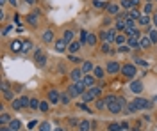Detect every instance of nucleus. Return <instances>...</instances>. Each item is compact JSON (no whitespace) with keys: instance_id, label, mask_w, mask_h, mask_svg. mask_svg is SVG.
Listing matches in <instances>:
<instances>
[{"instance_id":"f257e3e1","label":"nucleus","mask_w":157,"mask_h":131,"mask_svg":"<svg viewBox=\"0 0 157 131\" xmlns=\"http://www.w3.org/2000/svg\"><path fill=\"white\" fill-rule=\"evenodd\" d=\"M86 91H88V87L84 85V82H75V83H72V85L68 87L66 92L70 94L72 97H77V96H82Z\"/></svg>"},{"instance_id":"f03ea898","label":"nucleus","mask_w":157,"mask_h":131,"mask_svg":"<svg viewBox=\"0 0 157 131\" xmlns=\"http://www.w3.org/2000/svg\"><path fill=\"white\" fill-rule=\"evenodd\" d=\"M121 75L125 76V78H134V76L137 75L136 66H134V64H125V66H121Z\"/></svg>"},{"instance_id":"7ed1b4c3","label":"nucleus","mask_w":157,"mask_h":131,"mask_svg":"<svg viewBox=\"0 0 157 131\" xmlns=\"http://www.w3.org/2000/svg\"><path fill=\"white\" fill-rule=\"evenodd\" d=\"M116 28H109V30H104L102 34H100V37H102V41L104 43H113L114 39H116Z\"/></svg>"},{"instance_id":"20e7f679","label":"nucleus","mask_w":157,"mask_h":131,"mask_svg":"<svg viewBox=\"0 0 157 131\" xmlns=\"http://www.w3.org/2000/svg\"><path fill=\"white\" fill-rule=\"evenodd\" d=\"M132 105L136 106L137 110H146V108L152 106V103H150L148 99H145V97H136V99L132 101Z\"/></svg>"},{"instance_id":"39448f33","label":"nucleus","mask_w":157,"mask_h":131,"mask_svg":"<svg viewBox=\"0 0 157 131\" xmlns=\"http://www.w3.org/2000/svg\"><path fill=\"white\" fill-rule=\"evenodd\" d=\"M129 89H130L134 94H141V91L145 89V85H143V82H141V80H132V82H130V85H129Z\"/></svg>"},{"instance_id":"423d86ee","label":"nucleus","mask_w":157,"mask_h":131,"mask_svg":"<svg viewBox=\"0 0 157 131\" xmlns=\"http://www.w3.org/2000/svg\"><path fill=\"white\" fill-rule=\"evenodd\" d=\"M107 73H109V75H116V73H121V66L118 64L116 60H111V62L107 64Z\"/></svg>"},{"instance_id":"0eeeda50","label":"nucleus","mask_w":157,"mask_h":131,"mask_svg":"<svg viewBox=\"0 0 157 131\" xmlns=\"http://www.w3.org/2000/svg\"><path fill=\"white\" fill-rule=\"evenodd\" d=\"M48 103L50 105H56V103H61V94L56 91V89H52V91H48Z\"/></svg>"},{"instance_id":"6e6552de","label":"nucleus","mask_w":157,"mask_h":131,"mask_svg":"<svg viewBox=\"0 0 157 131\" xmlns=\"http://www.w3.org/2000/svg\"><path fill=\"white\" fill-rule=\"evenodd\" d=\"M107 110H109L111 113H118V112L123 110V106L118 103V99H116V101H113V103H107Z\"/></svg>"},{"instance_id":"1a4fd4ad","label":"nucleus","mask_w":157,"mask_h":131,"mask_svg":"<svg viewBox=\"0 0 157 131\" xmlns=\"http://www.w3.org/2000/svg\"><path fill=\"white\" fill-rule=\"evenodd\" d=\"M34 60H36V64H38V66H41V67H43V66H46V55H45L43 52H39V50L36 52Z\"/></svg>"},{"instance_id":"9d476101","label":"nucleus","mask_w":157,"mask_h":131,"mask_svg":"<svg viewBox=\"0 0 157 131\" xmlns=\"http://www.w3.org/2000/svg\"><path fill=\"white\" fill-rule=\"evenodd\" d=\"M70 78L73 80V83H75V82H82V78H84L82 69H73V71L70 73Z\"/></svg>"},{"instance_id":"9b49d317","label":"nucleus","mask_w":157,"mask_h":131,"mask_svg":"<svg viewBox=\"0 0 157 131\" xmlns=\"http://www.w3.org/2000/svg\"><path fill=\"white\" fill-rule=\"evenodd\" d=\"M139 41H141V37H127V46L129 48H141Z\"/></svg>"},{"instance_id":"f8f14e48","label":"nucleus","mask_w":157,"mask_h":131,"mask_svg":"<svg viewBox=\"0 0 157 131\" xmlns=\"http://www.w3.org/2000/svg\"><path fill=\"white\" fill-rule=\"evenodd\" d=\"M82 82H84V85H86L88 89L95 87V76H91V75H84V78H82Z\"/></svg>"},{"instance_id":"ddd939ff","label":"nucleus","mask_w":157,"mask_h":131,"mask_svg":"<svg viewBox=\"0 0 157 131\" xmlns=\"http://www.w3.org/2000/svg\"><path fill=\"white\" fill-rule=\"evenodd\" d=\"M66 48H68V43H66L64 39H59V41H56V50H57L59 53L66 52Z\"/></svg>"},{"instance_id":"4468645a","label":"nucleus","mask_w":157,"mask_h":131,"mask_svg":"<svg viewBox=\"0 0 157 131\" xmlns=\"http://www.w3.org/2000/svg\"><path fill=\"white\" fill-rule=\"evenodd\" d=\"M139 44H141V48H143V50H146V48H150L154 43L150 41V37H148V36H143V37H141V41H139Z\"/></svg>"},{"instance_id":"2eb2a0df","label":"nucleus","mask_w":157,"mask_h":131,"mask_svg":"<svg viewBox=\"0 0 157 131\" xmlns=\"http://www.w3.org/2000/svg\"><path fill=\"white\" fill-rule=\"evenodd\" d=\"M80 69H82V73H84V75H88V73H91V71L95 69V66H93L91 62H88V60H86V62H82V67H80Z\"/></svg>"},{"instance_id":"dca6fc26","label":"nucleus","mask_w":157,"mask_h":131,"mask_svg":"<svg viewBox=\"0 0 157 131\" xmlns=\"http://www.w3.org/2000/svg\"><path fill=\"white\" fill-rule=\"evenodd\" d=\"M80 46H82V43H80V41H73V43H70V44H68V50H70V53H75V52L80 50Z\"/></svg>"},{"instance_id":"f3484780","label":"nucleus","mask_w":157,"mask_h":131,"mask_svg":"<svg viewBox=\"0 0 157 131\" xmlns=\"http://www.w3.org/2000/svg\"><path fill=\"white\" fill-rule=\"evenodd\" d=\"M105 11H107L109 14H120V7H118L116 4H107Z\"/></svg>"},{"instance_id":"a211bd4d","label":"nucleus","mask_w":157,"mask_h":131,"mask_svg":"<svg viewBox=\"0 0 157 131\" xmlns=\"http://www.w3.org/2000/svg\"><path fill=\"white\" fill-rule=\"evenodd\" d=\"M21 48H23V43L21 41H13L11 43V52L18 53V52H21Z\"/></svg>"},{"instance_id":"6ab92c4d","label":"nucleus","mask_w":157,"mask_h":131,"mask_svg":"<svg viewBox=\"0 0 157 131\" xmlns=\"http://www.w3.org/2000/svg\"><path fill=\"white\" fill-rule=\"evenodd\" d=\"M11 121H13V117H11L9 113H2V115H0V124H2V126H5V124L9 126Z\"/></svg>"},{"instance_id":"aec40b11","label":"nucleus","mask_w":157,"mask_h":131,"mask_svg":"<svg viewBox=\"0 0 157 131\" xmlns=\"http://www.w3.org/2000/svg\"><path fill=\"white\" fill-rule=\"evenodd\" d=\"M43 41H45V43H52V41H54V32H52L50 28L43 32Z\"/></svg>"},{"instance_id":"412c9836","label":"nucleus","mask_w":157,"mask_h":131,"mask_svg":"<svg viewBox=\"0 0 157 131\" xmlns=\"http://www.w3.org/2000/svg\"><path fill=\"white\" fill-rule=\"evenodd\" d=\"M89 128H91V122H89L88 119L80 121V124H78V131H89Z\"/></svg>"},{"instance_id":"4be33fe9","label":"nucleus","mask_w":157,"mask_h":131,"mask_svg":"<svg viewBox=\"0 0 157 131\" xmlns=\"http://www.w3.org/2000/svg\"><path fill=\"white\" fill-rule=\"evenodd\" d=\"M27 23H29V25H32V27H36V25H38V13L29 14V16H27Z\"/></svg>"},{"instance_id":"5701e85b","label":"nucleus","mask_w":157,"mask_h":131,"mask_svg":"<svg viewBox=\"0 0 157 131\" xmlns=\"http://www.w3.org/2000/svg\"><path fill=\"white\" fill-rule=\"evenodd\" d=\"M93 99H95V96L89 92V91H86V92L82 94V103H91Z\"/></svg>"},{"instance_id":"b1692460","label":"nucleus","mask_w":157,"mask_h":131,"mask_svg":"<svg viewBox=\"0 0 157 131\" xmlns=\"http://www.w3.org/2000/svg\"><path fill=\"white\" fill-rule=\"evenodd\" d=\"M62 39L70 44V43H73V32L72 30H64V34H62Z\"/></svg>"},{"instance_id":"393cba45","label":"nucleus","mask_w":157,"mask_h":131,"mask_svg":"<svg viewBox=\"0 0 157 131\" xmlns=\"http://www.w3.org/2000/svg\"><path fill=\"white\" fill-rule=\"evenodd\" d=\"M150 21H152V18H150L148 14H145V16H141V18H139L137 23H139L141 27H146V25H150Z\"/></svg>"},{"instance_id":"a878e982","label":"nucleus","mask_w":157,"mask_h":131,"mask_svg":"<svg viewBox=\"0 0 157 131\" xmlns=\"http://www.w3.org/2000/svg\"><path fill=\"white\" fill-rule=\"evenodd\" d=\"M93 76H95V78H98V80H100V78H104V76H105V73H104V69H102V67H100V66H97V67H95V69H93Z\"/></svg>"},{"instance_id":"bb28decb","label":"nucleus","mask_w":157,"mask_h":131,"mask_svg":"<svg viewBox=\"0 0 157 131\" xmlns=\"http://www.w3.org/2000/svg\"><path fill=\"white\" fill-rule=\"evenodd\" d=\"M129 16H130V19H134V21H139V18H141V13H139V11H137V9H130V11H129Z\"/></svg>"},{"instance_id":"cd10ccee","label":"nucleus","mask_w":157,"mask_h":131,"mask_svg":"<svg viewBox=\"0 0 157 131\" xmlns=\"http://www.w3.org/2000/svg\"><path fill=\"white\" fill-rule=\"evenodd\" d=\"M93 7L95 9H105L107 7V2H104V0H93Z\"/></svg>"},{"instance_id":"c85d7f7f","label":"nucleus","mask_w":157,"mask_h":131,"mask_svg":"<svg viewBox=\"0 0 157 131\" xmlns=\"http://www.w3.org/2000/svg\"><path fill=\"white\" fill-rule=\"evenodd\" d=\"M116 30H121V32H125V28H127V23H125V19H116V27H114Z\"/></svg>"},{"instance_id":"c756f323","label":"nucleus","mask_w":157,"mask_h":131,"mask_svg":"<svg viewBox=\"0 0 157 131\" xmlns=\"http://www.w3.org/2000/svg\"><path fill=\"white\" fill-rule=\"evenodd\" d=\"M95 108H97V110H104V108H107L105 99H97V101H95Z\"/></svg>"},{"instance_id":"7c9ffc66","label":"nucleus","mask_w":157,"mask_h":131,"mask_svg":"<svg viewBox=\"0 0 157 131\" xmlns=\"http://www.w3.org/2000/svg\"><path fill=\"white\" fill-rule=\"evenodd\" d=\"M9 128H11L13 131H18L20 128H21V122H20V121H16V119H13V121L9 122Z\"/></svg>"},{"instance_id":"2f4dec72","label":"nucleus","mask_w":157,"mask_h":131,"mask_svg":"<svg viewBox=\"0 0 157 131\" xmlns=\"http://www.w3.org/2000/svg\"><path fill=\"white\" fill-rule=\"evenodd\" d=\"M120 4H121V7H123V9H125L127 13H129L130 9H134V7H132V2H130V0H121Z\"/></svg>"},{"instance_id":"473e14b6","label":"nucleus","mask_w":157,"mask_h":131,"mask_svg":"<svg viewBox=\"0 0 157 131\" xmlns=\"http://www.w3.org/2000/svg\"><path fill=\"white\" fill-rule=\"evenodd\" d=\"M88 91H89V92H91L93 96H95V99L102 96V89H100V87H91V89H88Z\"/></svg>"},{"instance_id":"72a5a7b5","label":"nucleus","mask_w":157,"mask_h":131,"mask_svg":"<svg viewBox=\"0 0 157 131\" xmlns=\"http://www.w3.org/2000/svg\"><path fill=\"white\" fill-rule=\"evenodd\" d=\"M70 99H72V96L68 92L61 94V103H62V105H70Z\"/></svg>"},{"instance_id":"f704fd0d","label":"nucleus","mask_w":157,"mask_h":131,"mask_svg":"<svg viewBox=\"0 0 157 131\" xmlns=\"http://www.w3.org/2000/svg\"><path fill=\"white\" fill-rule=\"evenodd\" d=\"M125 41H127V36H125V34H120V36H116V39H114V43L120 44V46L125 44Z\"/></svg>"},{"instance_id":"c9c22d12","label":"nucleus","mask_w":157,"mask_h":131,"mask_svg":"<svg viewBox=\"0 0 157 131\" xmlns=\"http://www.w3.org/2000/svg\"><path fill=\"white\" fill-rule=\"evenodd\" d=\"M30 50H32V43H30V41H23V48H21V52L27 53V52H30Z\"/></svg>"},{"instance_id":"e433bc0d","label":"nucleus","mask_w":157,"mask_h":131,"mask_svg":"<svg viewBox=\"0 0 157 131\" xmlns=\"http://www.w3.org/2000/svg\"><path fill=\"white\" fill-rule=\"evenodd\" d=\"M86 44L95 46V44H97V36H95V34H89V36H88V43H86Z\"/></svg>"},{"instance_id":"4c0bfd02","label":"nucleus","mask_w":157,"mask_h":131,"mask_svg":"<svg viewBox=\"0 0 157 131\" xmlns=\"http://www.w3.org/2000/svg\"><path fill=\"white\" fill-rule=\"evenodd\" d=\"M39 105H41V103H39L38 99H36V97H32V99H30V106H29V108H32V110H39Z\"/></svg>"},{"instance_id":"58836bf2","label":"nucleus","mask_w":157,"mask_h":131,"mask_svg":"<svg viewBox=\"0 0 157 131\" xmlns=\"http://www.w3.org/2000/svg\"><path fill=\"white\" fill-rule=\"evenodd\" d=\"M148 37L152 43H157V28H152L150 32H148Z\"/></svg>"},{"instance_id":"ea45409f","label":"nucleus","mask_w":157,"mask_h":131,"mask_svg":"<svg viewBox=\"0 0 157 131\" xmlns=\"http://www.w3.org/2000/svg\"><path fill=\"white\" fill-rule=\"evenodd\" d=\"M107 131H121V124H118V122H113V124H109Z\"/></svg>"},{"instance_id":"a19ab883","label":"nucleus","mask_w":157,"mask_h":131,"mask_svg":"<svg viewBox=\"0 0 157 131\" xmlns=\"http://www.w3.org/2000/svg\"><path fill=\"white\" fill-rule=\"evenodd\" d=\"M88 36H89V32L88 30H80V43H88Z\"/></svg>"},{"instance_id":"79ce46f5","label":"nucleus","mask_w":157,"mask_h":131,"mask_svg":"<svg viewBox=\"0 0 157 131\" xmlns=\"http://www.w3.org/2000/svg\"><path fill=\"white\" fill-rule=\"evenodd\" d=\"M125 23H127V28H125V30H132V28H136V21H134V19H125Z\"/></svg>"},{"instance_id":"37998d69","label":"nucleus","mask_w":157,"mask_h":131,"mask_svg":"<svg viewBox=\"0 0 157 131\" xmlns=\"http://www.w3.org/2000/svg\"><path fill=\"white\" fill-rule=\"evenodd\" d=\"M102 52H104V53H111V52H113L111 43H104V44H102Z\"/></svg>"},{"instance_id":"c03bdc74","label":"nucleus","mask_w":157,"mask_h":131,"mask_svg":"<svg viewBox=\"0 0 157 131\" xmlns=\"http://www.w3.org/2000/svg\"><path fill=\"white\" fill-rule=\"evenodd\" d=\"M11 105H13V108H14V110H21V108H23V105H21V99H14Z\"/></svg>"},{"instance_id":"a18cd8bd","label":"nucleus","mask_w":157,"mask_h":131,"mask_svg":"<svg viewBox=\"0 0 157 131\" xmlns=\"http://www.w3.org/2000/svg\"><path fill=\"white\" fill-rule=\"evenodd\" d=\"M39 131H52V126L48 122H41L39 124Z\"/></svg>"},{"instance_id":"49530a36","label":"nucleus","mask_w":157,"mask_h":131,"mask_svg":"<svg viewBox=\"0 0 157 131\" xmlns=\"http://www.w3.org/2000/svg\"><path fill=\"white\" fill-rule=\"evenodd\" d=\"M4 97H5V99H9V101H14V99H13V97H14V94H13V91H11V89L4 92Z\"/></svg>"},{"instance_id":"de8ad7c7","label":"nucleus","mask_w":157,"mask_h":131,"mask_svg":"<svg viewBox=\"0 0 157 131\" xmlns=\"http://www.w3.org/2000/svg\"><path fill=\"white\" fill-rule=\"evenodd\" d=\"M143 11H145V14H148V13H152L154 11V5L148 2V4H145V7H143Z\"/></svg>"},{"instance_id":"09e8293b","label":"nucleus","mask_w":157,"mask_h":131,"mask_svg":"<svg viewBox=\"0 0 157 131\" xmlns=\"http://www.w3.org/2000/svg\"><path fill=\"white\" fill-rule=\"evenodd\" d=\"M21 99V105H23V108H27V106H30V99L27 97V96H23V97H20Z\"/></svg>"},{"instance_id":"8fccbe9b","label":"nucleus","mask_w":157,"mask_h":131,"mask_svg":"<svg viewBox=\"0 0 157 131\" xmlns=\"http://www.w3.org/2000/svg\"><path fill=\"white\" fill-rule=\"evenodd\" d=\"M134 60H136L137 66H143V67H146V66H148V62H146V60H143V58H134Z\"/></svg>"},{"instance_id":"3c124183","label":"nucleus","mask_w":157,"mask_h":131,"mask_svg":"<svg viewBox=\"0 0 157 131\" xmlns=\"http://www.w3.org/2000/svg\"><path fill=\"white\" fill-rule=\"evenodd\" d=\"M39 110H41V112H48V103L41 101V105H39Z\"/></svg>"},{"instance_id":"603ef678","label":"nucleus","mask_w":157,"mask_h":131,"mask_svg":"<svg viewBox=\"0 0 157 131\" xmlns=\"http://www.w3.org/2000/svg\"><path fill=\"white\" fill-rule=\"evenodd\" d=\"M11 30H13V25H9V27H5V28H4V32H2V36H7V34H9Z\"/></svg>"},{"instance_id":"864d4df0","label":"nucleus","mask_w":157,"mask_h":131,"mask_svg":"<svg viewBox=\"0 0 157 131\" xmlns=\"http://www.w3.org/2000/svg\"><path fill=\"white\" fill-rule=\"evenodd\" d=\"M118 52H121V53H125V52H129V46H127V44H121V46L118 48Z\"/></svg>"},{"instance_id":"5fc2aeb1","label":"nucleus","mask_w":157,"mask_h":131,"mask_svg":"<svg viewBox=\"0 0 157 131\" xmlns=\"http://www.w3.org/2000/svg\"><path fill=\"white\" fill-rule=\"evenodd\" d=\"M78 108H80V110H84V112H89V108H88V105H86V103H78Z\"/></svg>"},{"instance_id":"6e6d98bb","label":"nucleus","mask_w":157,"mask_h":131,"mask_svg":"<svg viewBox=\"0 0 157 131\" xmlns=\"http://www.w3.org/2000/svg\"><path fill=\"white\" fill-rule=\"evenodd\" d=\"M36 126H38L36 121H30V122H29V130H32V128H36Z\"/></svg>"},{"instance_id":"4d7b16f0","label":"nucleus","mask_w":157,"mask_h":131,"mask_svg":"<svg viewBox=\"0 0 157 131\" xmlns=\"http://www.w3.org/2000/svg\"><path fill=\"white\" fill-rule=\"evenodd\" d=\"M70 124H72V126H78L80 122H78L77 119H72V121H70Z\"/></svg>"},{"instance_id":"13d9d810","label":"nucleus","mask_w":157,"mask_h":131,"mask_svg":"<svg viewBox=\"0 0 157 131\" xmlns=\"http://www.w3.org/2000/svg\"><path fill=\"white\" fill-rule=\"evenodd\" d=\"M0 131H13L9 126H0Z\"/></svg>"},{"instance_id":"bf43d9fd","label":"nucleus","mask_w":157,"mask_h":131,"mask_svg":"<svg viewBox=\"0 0 157 131\" xmlns=\"http://www.w3.org/2000/svg\"><path fill=\"white\" fill-rule=\"evenodd\" d=\"M121 130H129V124L127 122H121Z\"/></svg>"},{"instance_id":"052dcab7","label":"nucleus","mask_w":157,"mask_h":131,"mask_svg":"<svg viewBox=\"0 0 157 131\" xmlns=\"http://www.w3.org/2000/svg\"><path fill=\"white\" fill-rule=\"evenodd\" d=\"M70 60L72 62H80V58H77V57H70Z\"/></svg>"},{"instance_id":"680f3d73","label":"nucleus","mask_w":157,"mask_h":131,"mask_svg":"<svg viewBox=\"0 0 157 131\" xmlns=\"http://www.w3.org/2000/svg\"><path fill=\"white\" fill-rule=\"evenodd\" d=\"M132 2V7H136V5H139V0H130Z\"/></svg>"},{"instance_id":"e2e57ef3","label":"nucleus","mask_w":157,"mask_h":131,"mask_svg":"<svg viewBox=\"0 0 157 131\" xmlns=\"http://www.w3.org/2000/svg\"><path fill=\"white\" fill-rule=\"evenodd\" d=\"M25 2H27L29 5H34V4H36V0H25Z\"/></svg>"},{"instance_id":"0e129e2a","label":"nucleus","mask_w":157,"mask_h":131,"mask_svg":"<svg viewBox=\"0 0 157 131\" xmlns=\"http://www.w3.org/2000/svg\"><path fill=\"white\" fill-rule=\"evenodd\" d=\"M152 21H154V25H155V28H157V14L154 16V18H152Z\"/></svg>"},{"instance_id":"69168bd1","label":"nucleus","mask_w":157,"mask_h":131,"mask_svg":"<svg viewBox=\"0 0 157 131\" xmlns=\"http://www.w3.org/2000/svg\"><path fill=\"white\" fill-rule=\"evenodd\" d=\"M9 4H11V5H18V4H16V0H9Z\"/></svg>"},{"instance_id":"338daca9","label":"nucleus","mask_w":157,"mask_h":131,"mask_svg":"<svg viewBox=\"0 0 157 131\" xmlns=\"http://www.w3.org/2000/svg\"><path fill=\"white\" fill-rule=\"evenodd\" d=\"M5 2H7V0H0V5H4V4H5Z\"/></svg>"},{"instance_id":"774afa93","label":"nucleus","mask_w":157,"mask_h":131,"mask_svg":"<svg viewBox=\"0 0 157 131\" xmlns=\"http://www.w3.org/2000/svg\"><path fill=\"white\" fill-rule=\"evenodd\" d=\"M54 131H64V130H61V128H56V130H54Z\"/></svg>"}]
</instances>
